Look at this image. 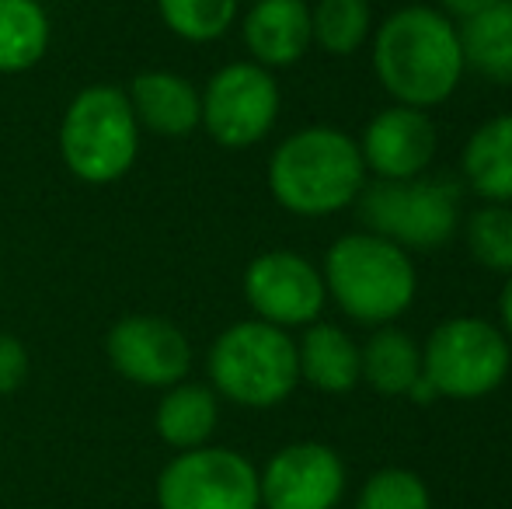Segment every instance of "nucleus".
<instances>
[{"label": "nucleus", "instance_id": "f257e3e1", "mask_svg": "<svg viewBox=\"0 0 512 509\" xmlns=\"http://www.w3.org/2000/svg\"><path fill=\"white\" fill-rule=\"evenodd\" d=\"M373 74L398 105L436 109L464 81V49L457 21L439 7L408 4L373 28Z\"/></svg>", "mask_w": 512, "mask_h": 509}, {"label": "nucleus", "instance_id": "f03ea898", "mask_svg": "<svg viewBox=\"0 0 512 509\" xmlns=\"http://www.w3.org/2000/svg\"><path fill=\"white\" fill-rule=\"evenodd\" d=\"M269 192L293 217H331L349 210L366 189L359 143L335 126L290 133L269 157Z\"/></svg>", "mask_w": 512, "mask_h": 509}, {"label": "nucleus", "instance_id": "7ed1b4c3", "mask_svg": "<svg viewBox=\"0 0 512 509\" xmlns=\"http://www.w3.org/2000/svg\"><path fill=\"white\" fill-rule=\"evenodd\" d=\"M324 290L359 325H394L415 304L418 269L411 255L373 231L342 234L324 255Z\"/></svg>", "mask_w": 512, "mask_h": 509}, {"label": "nucleus", "instance_id": "20e7f679", "mask_svg": "<svg viewBox=\"0 0 512 509\" xmlns=\"http://www.w3.org/2000/svg\"><path fill=\"white\" fill-rule=\"evenodd\" d=\"M209 387L241 408H276L297 391V339L269 321H234L206 353Z\"/></svg>", "mask_w": 512, "mask_h": 509}, {"label": "nucleus", "instance_id": "39448f33", "mask_svg": "<svg viewBox=\"0 0 512 509\" xmlns=\"http://www.w3.org/2000/svg\"><path fill=\"white\" fill-rule=\"evenodd\" d=\"M140 133L126 88L88 84L63 109L60 157L77 182L112 185L133 171L140 157Z\"/></svg>", "mask_w": 512, "mask_h": 509}, {"label": "nucleus", "instance_id": "423d86ee", "mask_svg": "<svg viewBox=\"0 0 512 509\" xmlns=\"http://www.w3.org/2000/svg\"><path fill=\"white\" fill-rule=\"evenodd\" d=\"M512 342L485 318H446L422 342V377L439 398L478 401L495 394L509 377Z\"/></svg>", "mask_w": 512, "mask_h": 509}, {"label": "nucleus", "instance_id": "0eeeda50", "mask_svg": "<svg viewBox=\"0 0 512 509\" xmlns=\"http://www.w3.org/2000/svg\"><path fill=\"white\" fill-rule=\"evenodd\" d=\"M359 213L366 231L394 241L405 252H429L443 248L460 231L457 189L429 178H405V182H373L359 192Z\"/></svg>", "mask_w": 512, "mask_h": 509}, {"label": "nucleus", "instance_id": "6e6552de", "mask_svg": "<svg viewBox=\"0 0 512 509\" xmlns=\"http://www.w3.org/2000/svg\"><path fill=\"white\" fill-rule=\"evenodd\" d=\"M157 509H262L258 468L230 447L178 450L154 485Z\"/></svg>", "mask_w": 512, "mask_h": 509}, {"label": "nucleus", "instance_id": "1a4fd4ad", "mask_svg": "<svg viewBox=\"0 0 512 509\" xmlns=\"http://www.w3.org/2000/svg\"><path fill=\"white\" fill-rule=\"evenodd\" d=\"M203 98V129L213 143L227 150H248L276 129L283 95L272 70L255 60H237L220 67L199 91Z\"/></svg>", "mask_w": 512, "mask_h": 509}, {"label": "nucleus", "instance_id": "9d476101", "mask_svg": "<svg viewBox=\"0 0 512 509\" xmlns=\"http://www.w3.org/2000/svg\"><path fill=\"white\" fill-rule=\"evenodd\" d=\"M241 290L258 321H269L286 332L321 321L328 300L321 269L293 248H272L251 258Z\"/></svg>", "mask_w": 512, "mask_h": 509}, {"label": "nucleus", "instance_id": "9b49d317", "mask_svg": "<svg viewBox=\"0 0 512 509\" xmlns=\"http://www.w3.org/2000/svg\"><path fill=\"white\" fill-rule=\"evenodd\" d=\"M105 356L119 377L140 387L178 384L192 370V342L171 318L126 314L105 335Z\"/></svg>", "mask_w": 512, "mask_h": 509}, {"label": "nucleus", "instance_id": "f8f14e48", "mask_svg": "<svg viewBox=\"0 0 512 509\" xmlns=\"http://www.w3.org/2000/svg\"><path fill=\"white\" fill-rule=\"evenodd\" d=\"M262 509H335L345 496V464L321 440L279 447L258 471Z\"/></svg>", "mask_w": 512, "mask_h": 509}, {"label": "nucleus", "instance_id": "ddd939ff", "mask_svg": "<svg viewBox=\"0 0 512 509\" xmlns=\"http://www.w3.org/2000/svg\"><path fill=\"white\" fill-rule=\"evenodd\" d=\"M356 143L366 171H373L380 182H405V178L425 175L436 161L439 129L425 109L394 102L391 109H380L366 123Z\"/></svg>", "mask_w": 512, "mask_h": 509}, {"label": "nucleus", "instance_id": "4468645a", "mask_svg": "<svg viewBox=\"0 0 512 509\" xmlns=\"http://www.w3.org/2000/svg\"><path fill=\"white\" fill-rule=\"evenodd\" d=\"M248 56L265 70H286L307 56L310 4L307 0H255L241 21Z\"/></svg>", "mask_w": 512, "mask_h": 509}, {"label": "nucleus", "instance_id": "2eb2a0df", "mask_svg": "<svg viewBox=\"0 0 512 509\" xmlns=\"http://www.w3.org/2000/svg\"><path fill=\"white\" fill-rule=\"evenodd\" d=\"M126 98L140 129H150L157 136L182 140L203 126L199 88L175 70H143L129 81Z\"/></svg>", "mask_w": 512, "mask_h": 509}, {"label": "nucleus", "instance_id": "dca6fc26", "mask_svg": "<svg viewBox=\"0 0 512 509\" xmlns=\"http://www.w3.org/2000/svg\"><path fill=\"white\" fill-rule=\"evenodd\" d=\"M297 363L300 381L324 394H349L363 381L359 346L342 325H331V321H314L304 328L297 342Z\"/></svg>", "mask_w": 512, "mask_h": 509}, {"label": "nucleus", "instance_id": "f3484780", "mask_svg": "<svg viewBox=\"0 0 512 509\" xmlns=\"http://www.w3.org/2000/svg\"><path fill=\"white\" fill-rule=\"evenodd\" d=\"M216 422H220V394L199 381L164 387L154 408V429L171 450L206 447L216 433Z\"/></svg>", "mask_w": 512, "mask_h": 509}, {"label": "nucleus", "instance_id": "a211bd4d", "mask_svg": "<svg viewBox=\"0 0 512 509\" xmlns=\"http://www.w3.org/2000/svg\"><path fill=\"white\" fill-rule=\"evenodd\" d=\"M460 171L474 196L512 206V112L492 116L474 129L460 154Z\"/></svg>", "mask_w": 512, "mask_h": 509}, {"label": "nucleus", "instance_id": "6ab92c4d", "mask_svg": "<svg viewBox=\"0 0 512 509\" xmlns=\"http://www.w3.org/2000/svg\"><path fill=\"white\" fill-rule=\"evenodd\" d=\"M359 360L363 381L384 398H401L422 377V346L394 325H380L366 346H359Z\"/></svg>", "mask_w": 512, "mask_h": 509}, {"label": "nucleus", "instance_id": "aec40b11", "mask_svg": "<svg viewBox=\"0 0 512 509\" xmlns=\"http://www.w3.org/2000/svg\"><path fill=\"white\" fill-rule=\"evenodd\" d=\"M464 67L488 81L512 84V0H499L488 11L460 21Z\"/></svg>", "mask_w": 512, "mask_h": 509}, {"label": "nucleus", "instance_id": "412c9836", "mask_svg": "<svg viewBox=\"0 0 512 509\" xmlns=\"http://www.w3.org/2000/svg\"><path fill=\"white\" fill-rule=\"evenodd\" d=\"M49 35L53 25L39 0H0V74L14 77L39 67Z\"/></svg>", "mask_w": 512, "mask_h": 509}, {"label": "nucleus", "instance_id": "4be33fe9", "mask_svg": "<svg viewBox=\"0 0 512 509\" xmlns=\"http://www.w3.org/2000/svg\"><path fill=\"white\" fill-rule=\"evenodd\" d=\"M370 0H317L310 7V42L328 56H352L370 42Z\"/></svg>", "mask_w": 512, "mask_h": 509}, {"label": "nucleus", "instance_id": "5701e85b", "mask_svg": "<svg viewBox=\"0 0 512 509\" xmlns=\"http://www.w3.org/2000/svg\"><path fill=\"white\" fill-rule=\"evenodd\" d=\"M164 28L192 46H206L230 32L237 21V0H157Z\"/></svg>", "mask_w": 512, "mask_h": 509}, {"label": "nucleus", "instance_id": "b1692460", "mask_svg": "<svg viewBox=\"0 0 512 509\" xmlns=\"http://www.w3.org/2000/svg\"><path fill=\"white\" fill-rule=\"evenodd\" d=\"M464 241L474 262L488 272H512V206L485 203L467 217Z\"/></svg>", "mask_w": 512, "mask_h": 509}, {"label": "nucleus", "instance_id": "393cba45", "mask_svg": "<svg viewBox=\"0 0 512 509\" xmlns=\"http://www.w3.org/2000/svg\"><path fill=\"white\" fill-rule=\"evenodd\" d=\"M356 509H432V496L415 471L380 468L363 482Z\"/></svg>", "mask_w": 512, "mask_h": 509}, {"label": "nucleus", "instance_id": "a878e982", "mask_svg": "<svg viewBox=\"0 0 512 509\" xmlns=\"http://www.w3.org/2000/svg\"><path fill=\"white\" fill-rule=\"evenodd\" d=\"M28 374H32V356H28L25 342L0 328V394L21 391Z\"/></svg>", "mask_w": 512, "mask_h": 509}, {"label": "nucleus", "instance_id": "bb28decb", "mask_svg": "<svg viewBox=\"0 0 512 509\" xmlns=\"http://www.w3.org/2000/svg\"><path fill=\"white\" fill-rule=\"evenodd\" d=\"M439 11L446 14L450 21H467V18H474V14H481V11H488V7H495L499 0H439Z\"/></svg>", "mask_w": 512, "mask_h": 509}, {"label": "nucleus", "instance_id": "cd10ccee", "mask_svg": "<svg viewBox=\"0 0 512 509\" xmlns=\"http://www.w3.org/2000/svg\"><path fill=\"white\" fill-rule=\"evenodd\" d=\"M499 318H502V332H506V339L512 342V272H509L506 286H502V297H499Z\"/></svg>", "mask_w": 512, "mask_h": 509}, {"label": "nucleus", "instance_id": "c85d7f7f", "mask_svg": "<svg viewBox=\"0 0 512 509\" xmlns=\"http://www.w3.org/2000/svg\"><path fill=\"white\" fill-rule=\"evenodd\" d=\"M0 290H4V283H0Z\"/></svg>", "mask_w": 512, "mask_h": 509}]
</instances>
